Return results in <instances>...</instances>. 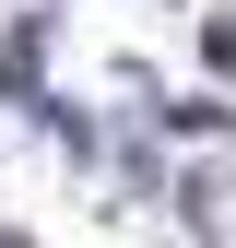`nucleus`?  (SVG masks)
Segmentation results:
<instances>
[{"mask_svg":"<svg viewBox=\"0 0 236 248\" xmlns=\"http://www.w3.org/2000/svg\"><path fill=\"white\" fill-rule=\"evenodd\" d=\"M0 95H12V107L47 95V24H12V36H0Z\"/></svg>","mask_w":236,"mask_h":248,"instance_id":"obj_1","label":"nucleus"},{"mask_svg":"<svg viewBox=\"0 0 236 248\" xmlns=\"http://www.w3.org/2000/svg\"><path fill=\"white\" fill-rule=\"evenodd\" d=\"M118 189H165V154L154 142H118Z\"/></svg>","mask_w":236,"mask_h":248,"instance_id":"obj_2","label":"nucleus"},{"mask_svg":"<svg viewBox=\"0 0 236 248\" xmlns=\"http://www.w3.org/2000/svg\"><path fill=\"white\" fill-rule=\"evenodd\" d=\"M201 59H213V71H236V12H213V36H201Z\"/></svg>","mask_w":236,"mask_h":248,"instance_id":"obj_3","label":"nucleus"}]
</instances>
